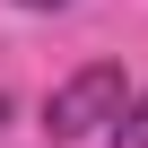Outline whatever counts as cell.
<instances>
[{
  "mask_svg": "<svg viewBox=\"0 0 148 148\" xmlns=\"http://www.w3.org/2000/svg\"><path fill=\"white\" fill-rule=\"evenodd\" d=\"M18 9H70V0H18Z\"/></svg>",
  "mask_w": 148,
  "mask_h": 148,
  "instance_id": "obj_3",
  "label": "cell"
},
{
  "mask_svg": "<svg viewBox=\"0 0 148 148\" xmlns=\"http://www.w3.org/2000/svg\"><path fill=\"white\" fill-rule=\"evenodd\" d=\"M0 122H9V96H0Z\"/></svg>",
  "mask_w": 148,
  "mask_h": 148,
  "instance_id": "obj_4",
  "label": "cell"
},
{
  "mask_svg": "<svg viewBox=\"0 0 148 148\" xmlns=\"http://www.w3.org/2000/svg\"><path fill=\"white\" fill-rule=\"evenodd\" d=\"M122 105H131L122 70H113V61H87L70 87H52V105H44V131H52V139H87V131H105Z\"/></svg>",
  "mask_w": 148,
  "mask_h": 148,
  "instance_id": "obj_1",
  "label": "cell"
},
{
  "mask_svg": "<svg viewBox=\"0 0 148 148\" xmlns=\"http://www.w3.org/2000/svg\"><path fill=\"white\" fill-rule=\"evenodd\" d=\"M105 139H113V148H148V87L113 113V131H105Z\"/></svg>",
  "mask_w": 148,
  "mask_h": 148,
  "instance_id": "obj_2",
  "label": "cell"
}]
</instances>
